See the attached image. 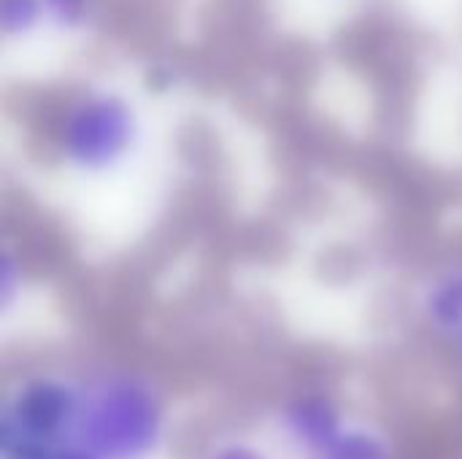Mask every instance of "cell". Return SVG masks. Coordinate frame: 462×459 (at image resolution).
Masks as SVG:
<instances>
[{"instance_id":"cell-1","label":"cell","mask_w":462,"mask_h":459,"mask_svg":"<svg viewBox=\"0 0 462 459\" xmlns=\"http://www.w3.org/2000/svg\"><path fill=\"white\" fill-rule=\"evenodd\" d=\"M165 387L133 365L81 373L79 441L97 459H157L171 438Z\"/></svg>"},{"instance_id":"cell-2","label":"cell","mask_w":462,"mask_h":459,"mask_svg":"<svg viewBox=\"0 0 462 459\" xmlns=\"http://www.w3.org/2000/svg\"><path fill=\"white\" fill-rule=\"evenodd\" d=\"M141 146L135 103L116 89H87L65 103L54 122L51 149L60 165L81 179L119 173Z\"/></svg>"},{"instance_id":"cell-3","label":"cell","mask_w":462,"mask_h":459,"mask_svg":"<svg viewBox=\"0 0 462 459\" xmlns=\"http://www.w3.org/2000/svg\"><path fill=\"white\" fill-rule=\"evenodd\" d=\"M349 422L341 400L322 390H306L287 398L276 411V430L284 444L303 459H314Z\"/></svg>"},{"instance_id":"cell-4","label":"cell","mask_w":462,"mask_h":459,"mask_svg":"<svg viewBox=\"0 0 462 459\" xmlns=\"http://www.w3.org/2000/svg\"><path fill=\"white\" fill-rule=\"evenodd\" d=\"M428 330L449 344L462 338V262H449L422 284L417 300Z\"/></svg>"},{"instance_id":"cell-5","label":"cell","mask_w":462,"mask_h":459,"mask_svg":"<svg viewBox=\"0 0 462 459\" xmlns=\"http://www.w3.org/2000/svg\"><path fill=\"white\" fill-rule=\"evenodd\" d=\"M314 459H395V444L384 427L349 417Z\"/></svg>"},{"instance_id":"cell-6","label":"cell","mask_w":462,"mask_h":459,"mask_svg":"<svg viewBox=\"0 0 462 459\" xmlns=\"http://www.w3.org/2000/svg\"><path fill=\"white\" fill-rule=\"evenodd\" d=\"M43 16V0H0V30L8 38L30 35Z\"/></svg>"},{"instance_id":"cell-7","label":"cell","mask_w":462,"mask_h":459,"mask_svg":"<svg viewBox=\"0 0 462 459\" xmlns=\"http://www.w3.org/2000/svg\"><path fill=\"white\" fill-rule=\"evenodd\" d=\"M24 287H27L24 260H22L19 252L5 246V252H3V273H0V303H3V311H11L16 306V300H22Z\"/></svg>"},{"instance_id":"cell-8","label":"cell","mask_w":462,"mask_h":459,"mask_svg":"<svg viewBox=\"0 0 462 459\" xmlns=\"http://www.w3.org/2000/svg\"><path fill=\"white\" fill-rule=\"evenodd\" d=\"M200 459H273L260 444L246 436H225L211 441Z\"/></svg>"},{"instance_id":"cell-9","label":"cell","mask_w":462,"mask_h":459,"mask_svg":"<svg viewBox=\"0 0 462 459\" xmlns=\"http://www.w3.org/2000/svg\"><path fill=\"white\" fill-rule=\"evenodd\" d=\"M43 11L54 24L73 30V27L84 24V19L89 16L92 0H43Z\"/></svg>"},{"instance_id":"cell-10","label":"cell","mask_w":462,"mask_h":459,"mask_svg":"<svg viewBox=\"0 0 462 459\" xmlns=\"http://www.w3.org/2000/svg\"><path fill=\"white\" fill-rule=\"evenodd\" d=\"M455 349H457V363H460V373H462V338L455 344Z\"/></svg>"}]
</instances>
